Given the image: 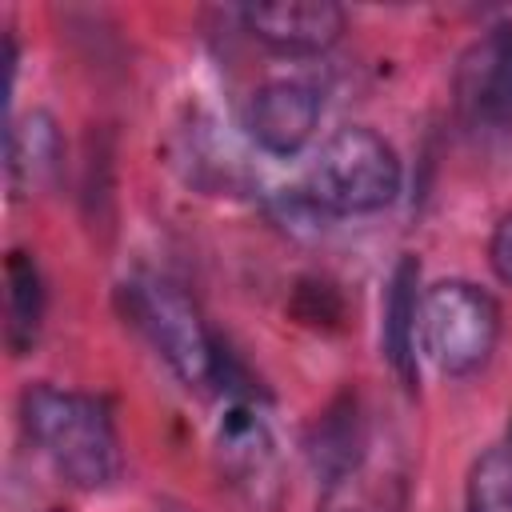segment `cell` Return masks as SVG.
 Here are the masks:
<instances>
[{"mask_svg":"<svg viewBox=\"0 0 512 512\" xmlns=\"http://www.w3.org/2000/svg\"><path fill=\"white\" fill-rule=\"evenodd\" d=\"M500 340V308L472 280H440L420 300V344L444 376L480 372Z\"/></svg>","mask_w":512,"mask_h":512,"instance_id":"cell-4","label":"cell"},{"mask_svg":"<svg viewBox=\"0 0 512 512\" xmlns=\"http://www.w3.org/2000/svg\"><path fill=\"white\" fill-rule=\"evenodd\" d=\"M464 512H512V444L484 448L464 480Z\"/></svg>","mask_w":512,"mask_h":512,"instance_id":"cell-13","label":"cell"},{"mask_svg":"<svg viewBox=\"0 0 512 512\" xmlns=\"http://www.w3.org/2000/svg\"><path fill=\"white\" fill-rule=\"evenodd\" d=\"M324 216H368L400 196L396 148L368 124L336 128L316 160L308 164L300 188Z\"/></svg>","mask_w":512,"mask_h":512,"instance_id":"cell-3","label":"cell"},{"mask_svg":"<svg viewBox=\"0 0 512 512\" xmlns=\"http://www.w3.org/2000/svg\"><path fill=\"white\" fill-rule=\"evenodd\" d=\"M420 264L416 256H400L388 272V288H384V320H380V348L384 360L392 368V376L412 392L416 376H420V360H416V344H420Z\"/></svg>","mask_w":512,"mask_h":512,"instance_id":"cell-10","label":"cell"},{"mask_svg":"<svg viewBox=\"0 0 512 512\" xmlns=\"http://www.w3.org/2000/svg\"><path fill=\"white\" fill-rule=\"evenodd\" d=\"M408 460L392 432L372 428L368 444L340 464L336 472L320 476L316 512H404L408 508Z\"/></svg>","mask_w":512,"mask_h":512,"instance_id":"cell-5","label":"cell"},{"mask_svg":"<svg viewBox=\"0 0 512 512\" xmlns=\"http://www.w3.org/2000/svg\"><path fill=\"white\" fill-rule=\"evenodd\" d=\"M320 124V92L304 80H268L252 92L244 128L268 156H296Z\"/></svg>","mask_w":512,"mask_h":512,"instance_id":"cell-9","label":"cell"},{"mask_svg":"<svg viewBox=\"0 0 512 512\" xmlns=\"http://www.w3.org/2000/svg\"><path fill=\"white\" fill-rule=\"evenodd\" d=\"M20 420L40 456L80 492H100L116 484L124 468L120 432L112 408L100 396L60 388V384H28L20 396Z\"/></svg>","mask_w":512,"mask_h":512,"instance_id":"cell-1","label":"cell"},{"mask_svg":"<svg viewBox=\"0 0 512 512\" xmlns=\"http://www.w3.org/2000/svg\"><path fill=\"white\" fill-rule=\"evenodd\" d=\"M128 324L152 344L184 388H208L220 380V348L196 308V300L168 276L144 272L120 284Z\"/></svg>","mask_w":512,"mask_h":512,"instance_id":"cell-2","label":"cell"},{"mask_svg":"<svg viewBox=\"0 0 512 512\" xmlns=\"http://www.w3.org/2000/svg\"><path fill=\"white\" fill-rule=\"evenodd\" d=\"M252 40L280 56H320L344 36V8L332 0H268L240 8Z\"/></svg>","mask_w":512,"mask_h":512,"instance_id":"cell-8","label":"cell"},{"mask_svg":"<svg viewBox=\"0 0 512 512\" xmlns=\"http://www.w3.org/2000/svg\"><path fill=\"white\" fill-rule=\"evenodd\" d=\"M44 328V280L36 256L12 248L4 260V344L12 356H28Z\"/></svg>","mask_w":512,"mask_h":512,"instance_id":"cell-12","label":"cell"},{"mask_svg":"<svg viewBox=\"0 0 512 512\" xmlns=\"http://www.w3.org/2000/svg\"><path fill=\"white\" fill-rule=\"evenodd\" d=\"M488 260H492L496 276H500L504 284H512V212L496 220L492 240H488Z\"/></svg>","mask_w":512,"mask_h":512,"instance_id":"cell-14","label":"cell"},{"mask_svg":"<svg viewBox=\"0 0 512 512\" xmlns=\"http://www.w3.org/2000/svg\"><path fill=\"white\" fill-rule=\"evenodd\" d=\"M216 464L224 480L256 504H268L280 488L276 440L268 420L252 404H232L216 424Z\"/></svg>","mask_w":512,"mask_h":512,"instance_id":"cell-7","label":"cell"},{"mask_svg":"<svg viewBox=\"0 0 512 512\" xmlns=\"http://www.w3.org/2000/svg\"><path fill=\"white\" fill-rule=\"evenodd\" d=\"M60 168H64L60 124L44 108L12 116L8 120V188H12V196L32 200V196L48 192L60 180Z\"/></svg>","mask_w":512,"mask_h":512,"instance_id":"cell-11","label":"cell"},{"mask_svg":"<svg viewBox=\"0 0 512 512\" xmlns=\"http://www.w3.org/2000/svg\"><path fill=\"white\" fill-rule=\"evenodd\" d=\"M456 112L472 128H512V20L492 24L456 60Z\"/></svg>","mask_w":512,"mask_h":512,"instance_id":"cell-6","label":"cell"}]
</instances>
